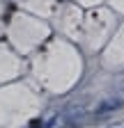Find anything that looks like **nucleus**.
<instances>
[{"label":"nucleus","mask_w":124,"mask_h":128,"mask_svg":"<svg viewBox=\"0 0 124 128\" xmlns=\"http://www.w3.org/2000/svg\"><path fill=\"white\" fill-rule=\"evenodd\" d=\"M117 105H119V101H106V103H101V105H99V110H97V112H108L110 108H117Z\"/></svg>","instance_id":"f257e3e1"}]
</instances>
